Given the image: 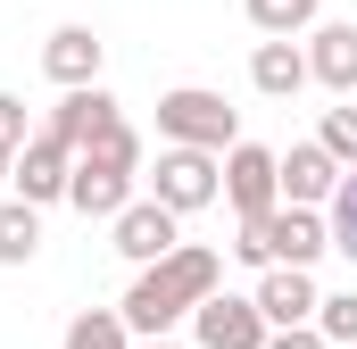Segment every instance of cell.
Segmentation results:
<instances>
[{
  "label": "cell",
  "mask_w": 357,
  "mask_h": 349,
  "mask_svg": "<svg viewBox=\"0 0 357 349\" xmlns=\"http://www.w3.org/2000/svg\"><path fill=\"white\" fill-rule=\"evenodd\" d=\"M100 67H108V42H100L91 25H59V34L42 42V75H50L59 91H91Z\"/></svg>",
  "instance_id": "cell-10"
},
{
  "label": "cell",
  "mask_w": 357,
  "mask_h": 349,
  "mask_svg": "<svg viewBox=\"0 0 357 349\" xmlns=\"http://www.w3.org/2000/svg\"><path fill=\"white\" fill-rule=\"evenodd\" d=\"M250 84L266 91V100L307 91V42H258V50H250Z\"/></svg>",
  "instance_id": "cell-14"
},
{
  "label": "cell",
  "mask_w": 357,
  "mask_h": 349,
  "mask_svg": "<svg viewBox=\"0 0 357 349\" xmlns=\"http://www.w3.org/2000/svg\"><path fill=\"white\" fill-rule=\"evenodd\" d=\"M225 200H233L241 225H250V216H274V208H282V150L233 142V150H225Z\"/></svg>",
  "instance_id": "cell-5"
},
{
  "label": "cell",
  "mask_w": 357,
  "mask_h": 349,
  "mask_svg": "<svg viewBox=\"0 0 357 349\" xmlns=\"http://www.w3.org/2000/svg\"><path fill=\"white\" fill-rule=\"evenodd\" d=\"M17 200L25 208H50V200H67V183H75V150L59 142V133H33L25 150H17Z\"/></svg>",
  "instance_id": "cell-8"
},
{
  "label": "cell",
  "mask_w": 357,
  "mask_h": 349,
  "mask_svg": "<svg viewBox=\"0 0 357 349\" xmlns=\"http://www.w3.org/2000/svg\"><path fill=\"white\" fill-rule=\"evenodd\" d=\"M316 8H324V0H250V25H258L266 42H291V34L316 25Z\"/></svg>",
  "instance_id": "cell-17"
},
{
  "label": "cell",
  "mask_w": 357,
  "mask_h": 349,
  "mask_svg": "<svg viewBox=\"0 0 357 349\" xmlns=\"http://www.w3.org/2000/svg\"><path fill=\"white\" fill-rule=\"evenodd\" d=\"M158 142H167V150H208V158H225V150L241 142V108H233L225 91H208V84H175V91H158Z\"/></svg>",
  "instance_id": "cell-3"
},
{
  "label": "cell",
  "mask_w": 357,
  "mask_h": 349,
  "mask_svg": "<svg viewBox=\"0 0 357 349\" xmlns=\"http://www.w3.org/2000/svg\"><path fill=\"white\" fill-rule=\"evenodd\" d=\"M33 250H42V208L0 200V266H25Z\"/></svg>",
  "instance_id": "cell-15"
},
{
  "label": "cell",
  "mask_w": 357,
  "mask_h": 349,
  "mask_svg": "<svg viewBox=\"0 0 357 349\" xmlns=\"http://www.w3.org/2000/svg\"><path fill=\"white\" fill-rule=\"evenodd\" d=\"M59 349H133V333H125L116 308H84V316L67 325V341H59Z\"/></svg>",
  "instance_id": "cell-18"
},
{
  "label": "cell",
  "mask_w": 357,
  "mask_h": 349,
  "mask_svg": "<svg viewBox=\"0 0 357 349\" xmlns=\"http://www.w3.org/2000/svg\"><path fill=\"white\" fill-rule=\"evenodd\" d=\"M191 341H199V349H266L274 333H266V316H258L250 291H216V299H199Z\"/></svg>",
  "instance_id": "cell-7"
},
{
  "label": "cell",
  "mask_w": 357,
  "mask_h": 349,
  "mask_svg": "<svg viewBox=\"0 0 357 349\" xmlns=\"http://www.w3.org/2000/svg\"><path fill=\"white\" fill-rule=\"evenodd\" d=\"M266 349H324V333H316V325H299V333H274Z\"/></svg>",
  "instance_id": "cell-23"
},
{
  "label": "cell",
  "mask_w": 357,
  "mask_h": 349,
  "mask_svg": "<svg viewBox=\"0 0 357 349\" xmlns=\"http://www.w3.org/2000/svg\"><path fill=\"white\" fill-rule=\"evenodd\" d=\"M333 250V225L316 216V208H274V216H250L241 233H233V258L241 266H299V274H316V258Z\"/></svg>",
  "instance_id": "cell-2"
},
{
  "label": "cell",
  "mask_w": 357,
  "mask_h": 349,
  "mask_svg": "<svg viewBox=\"0 0 357 349\" xmlns=\"http://www.w3.org/2000/svg\"><path fill=\"white\" fill-rule=\"evenodd\" d=\"M108 233H116V258L133 266V274L183 250V216H175V208H158V200H133V208H125V216H116Z\"/></svg>",
  "instance_id": "cell-6"
},
{
  "label": "cell",
  "mask_w": 357,
  "mask_h": 349,
  "mask_svg": "<svg viewBox=\"0 0 357 349\" xmlns=\"http://www.w3.org/2000/svg\"><path fill=\"white\" fill-rule=\"evenodd\" d=\"M133 349H183V341H133Z\"/></svg>",
  "instance_id": "cell-25"
},
{
  "label": "cell",
  "mask_w": 357,
  "mask_h": 349,
  "mask_svg": "<svg viewBox=\"0 0 357 349\" xmlns=\"http://www.w3.org/2000/svg\"><path fill=\"white\" fill-rule=\"evenodd\" d=\"M250 299H258V316H266V333H299V325H316V308H324V291H316V274H299V266H266Z\"/></svg>",
  "instance_id": "cell-9"
},
{
  "label": "cell",
  "mask_w": 357,
  "mask_h": 349,
  "mask_svg": "<svg viewBox=\"0 0 357 349\" xmlns=\"http://www.w3.org/2000/svg\"><path fill=\"white\" fill-rule=\"evenodd\" d=\"M33 133H42V125H25V100H17V91H0V150H25Z\"/></svg>",
  "instance_id": "cell-22"
},
{
  "label": "cell",
  "mask_w": 357,
  "mask_h": 349,
  "mask_svg": "<svg viewBox=\"0 0 357 349\" xmlns=\"http://www.w3.org/2000/svg\"><path fill=\"white\" fill-rule=\"evenodd\" d=\"M150 200L175 208V216L216 208V200H225V158H208V150H158V167H150Z\"/></svg>",
  "instance_id": "cell-4"
},
{
  "label": "cell",
  "mask_w": 357,
  "mask_h": 349,
  "mask_svg": "<svg viewBox=\"0 0 357 349\" xmlns=\"http://www.w3.org/2000/svg\"><path fill=\"white\" fill-rule=\"evenodd\" d=\"M216 291H225V258L199 250V242H183L175 258H158V266L133 274V291L116 299V316H125L133 341H175V325H191L199 299H216Z\"/></svg>",
  "instance_id": "cell-1"
},
{
  "label": "cell",
  "mask_w": 357,
  "mask_h": 349,
  "mask_svg": "<svg viewBox=\"0 0 357 349\" xmlns=\"http://www.w3.org/2000/svg\"><path fill=\"white\" fill-rule=\"evenodd\" d=\"M8 174H17V150H0V183H8Z\"/></svg>",
  "instance_id": "cell-24"
},
{
  "label": "cell",
  "mask_w": 357,
  "mask_h": 349,
  "mask_svg": "<svg viewBox=\"0 0 357 349\" xmlns=\"http://www.w3.org/2000/svg\"><path fill=\"white\" fill-rule=\"evenodd\" d=\"M116 117H125V108H116V100H108V91L91 84V91H59V108H50V117H42V133H59V142H67V150H84L91 133H108V125H116Z\"/></svg>",
  "instance_id": "cell-13"
},
{
  "label": "cell",
  "mask_w": 357,
  "mask_h": 349,
  "mask_svg": "<svg viewBox=\"0 0 357 349\" xmlns=\"http://www.w3.org/2000/svg\"><path fill=\"white\" fill-rule=\"evenodd\" d=\"M324 225H333V250L357 266V167L341 174V191H333V208H324Z\"/></svg>",
  "instance_id": "cell-20"
},
{
  "label": "cell",
  "mask_w": 357,
  "mask_h": 349,
  "mask_svg": "<svg viewBox=\"0 0 357 349\" xmlns=\"http://www.w3.org/2000/svg\"><path fill=\"white\" fill-rule=\"evenodd\" d=\"M75 158H91V167H116V174H142V133H133V125L116 117L108 133H91V142L75 150Z\"/></svg>",
  "instance_id": "cell-16"
},
{
  "label": "cell",
  "mask_w": 357,
  "mask_h": 349,
  "mask_svg": "<svg viewBox=\"0 0 357 349\" xmlns=\"http://www.w3.org/2000/svg\"><path fill=\"white\" fill-rule=\"evenodd\" d=\"M333 191H341V167H333V150L324 142H291L282 150V208H333Z\"/></svg>",
  "instance_id": "cell-11"
},
{
  "label": "cell",
  "mask_w": 357,
  "mask_h": 349,
  "mask_svg": "<svg viewBox=\"0 0 357 349\" xmlns=\"http://www.w3.org/2000/svg\"><path fill=\"white\" fill-rule=\"evenodd\" d=\"M316 142L333 150V167L349 174V167H357V108H324V125H316Z\"/></svg>",
  "instance_id": "cell-21"
},
{
  "label": "cell",
  "mask_w": 357,
  "mask_h": 349,
  "mask_svg": "<svg viewBox=\"0 0 357 349\" xmlns=\"http://www.w3.org/2000/svg\"><path fill=\"white\" fill-rule=\"evenodd\" d=\"M316 333H324V349H357V291H324Z\"/></svg>",
  "instance_id": "cell-19"
},
{
  "label": "cell",
  "mask_w": 357,
  "mask_h": 349,
  "mask_svg": "<svg viewBox=\"0 0 357 349\" xmlns=\"http://www.w3.org/2000/svg\"><path fill=\"white\" fill-rule=\"evenodd\" d=\"M307 84L357 100V25H316L307 34Z\"/></svg>",
  "instance_id": "cell-12"
}]
</instances>
